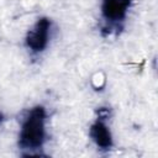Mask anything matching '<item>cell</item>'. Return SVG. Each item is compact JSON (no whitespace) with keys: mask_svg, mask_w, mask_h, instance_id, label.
<instances>
[{"mask_svg":"<svg viewBox=\"0 0 158 158\" xmlns=\"http://www.w3.org/2000/svg\"><path fill=\"white\" fill-rule=\"evenodd\" d=\"M132 0H101V15L110 22L118 25L126 19Z\"/></svg>","mask_w":158,"mask_h":158,"instance_id":"cell-3","label":"cell"},{"mask_svg":"<svg viewBox=\"0 0 158 158\" xmlns=\"http://www.w3.org/2000/svg\"><path fill=\"white\" fill-rule=\"evenodd\" d=\"M1 120H2V115L0 114V122H1Z\"/></svg>","mask_w":158,"mask_h":158,"instance_id":"cell-5","label":"cell"},{"mask_svg":"<svg viewBox=\"0 0 158 158\" xmlns=\"http://www.w3.org/2000/svg\"><path fill=\"white\" fill-rule=\"evenodd\" d=\"M46 110L43 106L32 107L22 120L19 147L22 149H40L46 141Z\"/></svg>","mask_w":158,"mask_h":158,"instance_id":"cell-1","label":"cell"},{"mask_svg":"<svg viewBox=\"0 0 158 158\" xmlns=\"http://www.w3.org/2000/svg\"><path fill=\"white\" fill-rule=\"evenodd\" d=\"M89 135L94 141V143L100 149H110L114 144L111 132L106 126V123L104 122V118L98 117V120L90 126Z\"/></svg>","mask_w":158,"mask_h":158,"instance_id":"cell-4","label":"cell"},{"mask_svg":"<svg viewBox=\"0 0 158 158\" xmlns=\"http://www.w3.org/2000/svg\"><path fill=\"white\" fill-rule=\"evenodd\" d=\"M52 22L47 17H41L33 25V27L27 32L26 46L30 51L35 53L43 52L49 42Z\"/></svg>","mask_w":158,"mask_h":158,"instance_id":"cell-2","label":"cell"}]
</instances>
